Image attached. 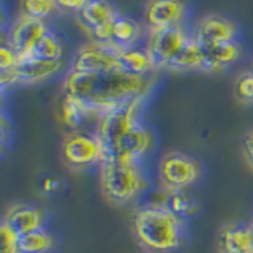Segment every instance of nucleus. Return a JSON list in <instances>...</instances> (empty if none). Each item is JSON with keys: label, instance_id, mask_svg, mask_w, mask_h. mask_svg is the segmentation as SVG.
Returning <instances> with one entry per match:
<instances>
[{"label": "nucleus", "instance_id": "obj_1", "mask_svg": "<svg viewBox=\"0 0 253 253\" xmlns=\"http://www.w3.org/2000/svg\"><path fill=\"white\" fill-rule=\"evenodd\" d=\"M150 85L152 81L149 76H131L121 70L108 73H83L70 70L63 79L62 89L65 95L84 101L103 116L126 100L146 97Z\"/></svg>", "mask_w": 253, "mask_h": 253}, {"label": "nucleus", "instance_id": "obj_2", "mask_svg": "<svg viewBox=\"0 0 253 253\" xmlns=\"http://www.w3.org/2000/svg\"><path fill=\"white\" fill-rule=\"evenodd\" d=\"M133 229L141 247L150 253H171L184 241V220L169 209H138Z\"/></svg>", "mask_w": 253, "mask_h": 253}, {"label": "nucleus", "instance_id": "obj_3", "mask_svg": "<svg viewBox=\"0 0 253 253\" xmlns=\"http://www.w3.org/2000/svg\"><path fill=\"white\" fill-rule=\"evenodd\" d=\"M100 177L103 192L117 204L133 200L144 192L146 187V177L138 163L103 160Z\"/></svg>", "mask_w": 253, "mask_h": 253}, {"label": "nucleus", "instance_id": "obj_4", "mask_svg": "<svg viewBox=\"0 0 253 253\" xmlns=\"http://www.w3.org/2000/svg\"><path fill=\"white\" fill-rule=\"evenodd\" d=\"M144 97L126 100L113 109L106 111L98 119L97 136L105 150V158L111 154V150L121 141L133 126L139 124V109Z\"/></svg>", "mask_w": 253, "mask_h": 253}, {"label": "nucleus", "instance_id": "obj_5", "mask_svg": "<svg viewBox=\"0 0 253 253\" xmlns=\"http://www.w3.org/2000/svg\"><path fill=\"white\" fill-rule=\"evenodd\" d=\"M62 155L70 168L85 169L105 160V150L97 133L75 130L67 134L62 144Z\"/></svg>", "mask_w": 253, "mask_h": 253}, {"label": "nucleus", "instance_id": "obj_6", "mask_svg": "<svg viewBox=\"0 0 253 253\" xmlns=\"http://www.w3.org/2000/svg\"><path fill=\"white\" fill-rule=\"evenodd\" d=\"M158 172H160L163 188L172 193L179 190H187L196 184L203 174V168L193 157L182 152H171L162 158Z\"/></svg>", "mask_w": 253, "mask_h": 253}, {"label": "nucleus", "instance_id": "obj_7", "mask_svg": "<svg viewBox=\"0 0 253 253\" xmlns=\"http://www.w3.org/2000/svg\"><path fill=\"white\" fill-rule=\"evenodd\" d=\"M192 38L184 26L149 30L147 49L152 54L157 67H168V63L180 52V49Z\"/></svg>", "mask_w": 253, "mask_h": 253}, {"label": "nucleus", "instance_id": "obj_8", "mask_svg": "<svg viewBox=\"0 0 253 253\" xmlns=\"http://www.w3.org/2000/svg\"><path fill=\"white\" fill-rule=\"evenodd\" d=\"M47 30L49 29H47L46 21L21 14L10 26L5 42L19 54V57L22 60V59L32 57L37 44L40 43V40L46 35Z\"/></svg>", "mask_w": 253, "mask_h": 253}, {"label": "nucleus", "instance_id": "obj_9", "mask_svg": "<svg viewBox=\"0 0 253 253\" xmlns=\"http://www.w3.org/2000/svg\"><path fill=\"white\" fill-rule=\"evenodd\" d=\"M117 52L114 46L89 42L76 51L71 70L83 73H108L119 70Z\"/></svg>", "mask_w": 253, "mask_h": 253}, {"label": "nucleus", "instance_id": "obj_10", "mask_svg": "<svg viewBox=\"0 0 253 253\" xmlns=\"http://www.w3.org/2000/svg\"><path fill=\"white\" fill-rule=\"evenodd\" d=\"M241 30L237 22L223 14H208L198 22L195 38L201 43L203 47L215 46L221 43L237 42Z\"/></svg>", "mask_w": 253, "mask_h": 253}, {"label": "nucleus", "instance_id": "obj_11", "mask_svg": "<svg viewBox=\"0 0 253 253\" xmlns=\"http://www.w3.org/2000/svg\"><path fill=\"white\" fill-rule=\"evenodd\" d=\"M188 14L185 0H149L144 10V22L149 30L184 26Z\"/></svg>", "mask_w": 253, "mask_h": 253}, {"label": "nucleus", "instance_id": "obj_12", "mask_svg": "<svg viewBox=\"0 0 253 253\" xmlns=\"http://www.w3.org/2000/svg\"><path fill=\"white\" fill-rule=\"evenodd\" d=\"M152 146H154L152 133H150L144 125L138 124L117 142L105 160L138 163L142 157L150 152Z\"/></svg>", "mask_w": 253, "mask_h": 253}, {"label": "nucleus", "instance_id": "obj_13", "mask_svg": "<svg viewBox=\"0 0 253 253\" xmlns=\"http://www.w3.org/2000/svg\"><path fill=\"white\" fill-rule=\"evenodd\" d=\"M63 67V62L55 60H44L38 57H27L19 62L16 67V75H18L19 84H35L42 83L46 79L57 75Z\"/></svg>", "mask_w": 253, "mask_h": 253}, {"label": "nucleus", "instance_id": "obj_14", "mask_svg": "<svg viewBox=\"0 0 253 253\" xmlns=\"http://www.w3.org/2000/svg\"><path fill=\"white\" fill-rule=\"evenodd\" d=\"M119 70L131 76H149L157 68L152 54L146 47L133 46L117 52Z\"/></svg>", "mask_w": 253, "mask_h": 253}, {"label": "nucleus", "instance_id": "obj_15", "mask_svg": "<svg viewBox=\"0 0 253 253\" xmlns=\"http://www.w3.org/2000/svg\"><path fill=\"white\" fill-rule=\"evenodd\" d=\"M206 59L203 63L204 71H221L228 67L234 65V63L242 57L244 47L241 42H229V43H221L215 46L204 47Z\"/></svg>", "mask_w": 253, "mask_h": 253}, {"label": "nucleus", "instance_id": "obj_16", "mask_svg": "<svg viewBox=\"0 0 253 253\" xmlns=\"http://www.w3.org/2000/svg\"><path fill=\"white\" fill-rule=\"evenodd\" d=\"M119 16H121V13L117 11L116 5L109 0H89L83 10L78 13V19L87 32H90L116 21Z\"/></svg>", "mask_w": 253, "mask_h": 253}, {"label": "nucleus", "instance_id": "obj_17", "mask_svg": "<svg viewBox=\"0 0 253 253\" xmlns=\"http://www.w3.org/2000/svg\"><path fill=\"white\" fill-rule=\"evenodd\" d=\"M3 221L16 234L22 236V234H27V233L37 231V229L43 228L44 217H43V212L38 208H35V206L19 204V206H14L13 209H10V212L6 213Z\"/></svg>", "mask_w": 253, "mask_h": 253}, {"label": "nucleus", "instance_id": "obj_18", "mask_svg": "<svg viewBox=\"0 0 253 253\" xmlns=\"http://www.w3.org/2000/svg\"><path fill=\"white\" fill-rule=\"evenodd\" d=\"M221 253H253V226L229 225L220 234Z\"/></svg>", "mask_w": 253, "mask_h": 253}, {"label": "nucleus", "instance_id": "obj_19", "mask_svg": "<svg viewBox=\"0 0 253 253\" xmlns=\"http://www.w3.org/2000/svg\"><path fill=\"white\" fill-rule=\"evenodd\" d=\"M92 117H101L97 111H93L90 106H87L84 101L78 100L71 95L63 93L60 101V119L63 125H67L71 130H79L81 126Z\"/></svg>", "mask_w": 253, "mask_h": 253}, {"label": "nucleus", "instance_id": "obj_20", "mask_svg": "<svg viewBox=\"0 0 253 253\" xmlns=\"http://www.w3.org/2000/svg\"><path fill=\"white\" fill-rule=\"evenodd\" d=\"M144 30L139 22H136L126 16H119L113 24V40H111V46L116 49H128V47L138 46L141 42Z\"/></svg>", "mask_w": 253, "mask_h": 253}, {"label": "nucleus", "instance_id": "obj_21", "mask_svg": "<svg viewBox=\"0 0 253 253\" xmlns=\"http://www.w3.org/2000/svg\"><path fill=\"white\" fill-rule=\"evenodd\" d=\"M206 59V52L201 43L198 42L195 37H192L187 42V44L182 47L180 52L174 57L166 68L169 70H196V68H203V63Z\"/></svg>", "mask_w": 253, "mask_h": 253}, {"label": "nucleus", "instance_id": "obj_22", "mask_svg": "<svg viewBox=\"0 0 253 253\" xmlns=\"http://www.w3.org/2000/svg\"><path fill=\"white\" fill-rule=\"evenodd\" d=\"M54 247V237L44 228H40L37 231L22 234L18 237L16 252L18 253H47Z\"/></svg>", "mask_w": 253, "mask_h": 253}, {"label": "nucleus", "instance_id": "obj_23", "mask_svg": "<svg viewBox=\"0 0 253 253\" xmlns=\"http://www.w3.org/2000/svg\"><path fill=\"white\" fill-rule=\"evenodd\" d=\"M168 209L177 215L180 220H185L193 217L195 213L200 211V203H198L193 195H190L187 190H179V192H172L169 196V206Z\"/></svg>", "mask_w": 253, "mask_h": 253}, {"label": "nucleus", "instance_id": "obj_24", "mask_svg": "<svg viewBox=\"0 0 253 253\" xmlns=\"http://www.w3.org/2000/svg\"><path fill=\"white\" fill-rule=\"evenodd\" d=\"M34 57L44 59V60H55L60 62L63 57V44L62 40L54 34L52 30H47L46 35L40 40V43L37 44L34 51Z\"/></svg>", "mask_w": 253, "mask_h": 253}, {"label": "nucleus", "instance_id": "obj_25", "mask_svg": "<svg viewBox=\"0 0 253 253\" xmlns=\"http://www.w3.org/2000/svg\"><path fill=\"white\" fill-rule=\"evenodd\" d=\"M21 11L30 18L46 21L47 18L57 14L60 10L55 0H21Z\"/></svg>", "mask_w": 253, "mask_h": 253}, {"label": "nucleus", "instance_id": "obj_26", "mask_svg": "<svg viewBox=\"0 0 253 253\" xmlns=\"http://www.w3.org/2000/svg\"><path fill=\"white\" fill-rule=\"evenodd\" d=\"M236 97L244 103H253V73H244L237 78L234 85Z\"/></svg>", "mask_w": 253, "mask_h": 253}, {"label": "nucleus", "instance_id": "obj_27", "mask_svg": "<svg viewBox=\"0 0 253 253\" xmlns=\"http://www.w3.org/2000/svg\"><path fill=\"white\" fill-rule=\"evenodd\" d=\"M169 196L171 193L168 190H154L149 192L144 196V206L142 208H150V209H168L169 206Z\"/></svg>", "mask_w": 253, "mask_h": 253}, {"label": "nucleus", "instance_id": "obj_28", "mask_svg": "<svg viewBox=\"0 0 253 253\" xmlns=\"http://www.w3.org/2000/svg\"><path fill=\"white\" fill-rule=\"evenodd\" d=\"M19 62H21L19 54L3 40L2 47H0V71L13 70L19 65Z\"/></svg>", "mask_w": 253, "mask_h": 253}, {"label": "nucleus", "instance_id": "obj_29", "mask_svg": "<svg viewBox=\"0 0 253 253\" xmlns=\"http://www.w3.org/2000/svg\"><path fill=\"white\" fill-rule=\"evenodd\" d=\"M87 2H89V0H55V3H57L60 11L75 13V14L81 11Z\"/></svg>", "mask_w": 253, "mask_h": 253}, {"label": "nucleus", "instance_id": "obj_30", "mask_svg": "<svg viewBox=\"0 0 253 253\" xmlns=\"http://www.w3.org/2000/svg\"><path fill=\"white\" fill-rule=\"evenodd\" d=\"M60 187L62 184L57 177H46L42 184V190L44 193H55V192H59Z\"/></svg>", "mask_w": 253, "mask_h": 253}, {"label": "nucleus", "instance_id": "obj_31", "mask_svg": "<svg viewBox=\"0 0 253 253\" xmlns=\"http://www.w3.org/2000/svg\"><path fill=\"white\" fill-rule=\"evenodd\" d=\"M244 152H245V157H247V160L250 162V165L253 166V131L244 141Z\"/></svg>", "mask_w": 253, "mask_h": 253}, {"label": "nucleus", "instance_id": "obj_32", "mask_svg": "<svg viewBox=\"0 0 253 253\" xmlns=\"http://www.w3.org/2000/svg\"><path fill=\"white\" fill-rule=\"evenodd\" d=\"M252 73H253V68H252Z\"/></svg>", "mask_w": 253, "mask_h": 253}]
</instances>
